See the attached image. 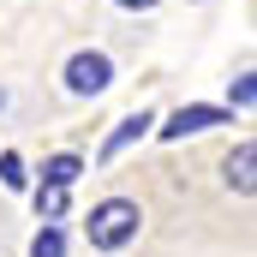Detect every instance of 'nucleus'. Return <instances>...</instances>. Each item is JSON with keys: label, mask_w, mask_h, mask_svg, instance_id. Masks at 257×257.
<instances>
[{"label": "nucleus", "mask_w": 257, "mask_h": 257, "mask_svg": "<svg viewBox=\"0 0 257 257\" xmlns=\"http://www.w3.org/2000/svg\"><path fill=\"white\" fill-rule=\"evenodd\" d=\"M138 221H144V209H138L132 197H102V203L90 209L84 233H90L96 251H126L132 239H138Z\"/></svg>", "instance_id": "1"}, {"label": "nucleus", "mask_w": 257, "mask_h": 257, "mask_svg": "<svg viewBox=\"0 0 257 257\" xmlns=\"http://www.w3.org/2000/svg\"><path fill=\"white\" fill-rule=\"evenodd\" d=\"M66 186H36V215H42V221H60L66 215Z\"/></svg>", "instance_id": "8"}, {"label": "nucleus", "mask_w": 257, "mask_h": 257, "mask_svg": "<svg viewBox=\"0 0 257 257\" xmlns=\"http://www.w3.org/2000/svg\"><path fill=\"white\" fill-rule=\"evenodd\" d=\"M78 174H84V162H78V156H48V162H42V186H66V192H72V186H78Z\"/></svg>", "instance_id": "4"}, {"label": "nucleus", "mask_w": 257, "mask_h": 257, "mask_svg": "<svg viewBox=\"0 0 257 257\" xmlns=\"http://www.w3.org/2000/svg\"><path fill=\"white\" fill-rule=\"evenodd\" d=\"M150 126H156L150 114H132V120H120V132H114V138L102 144V156L114 162V156H120V150H126V144H132V138H144V132H150Z\"/></svg>", "instance_id": "5"}, {"label": "nucleus", "mask_w": 257, "mask_h": 257, "mask_svg": "<svg viewBox=\"0 0 257 257\" xmlns=\"http://www.w3.org/2000/svg\"><path fill=\"white\" fill-rule=\"evenodd\" d=\"M251 96H257L251 78H239V84H233V108H251Z\"/></svg>", "instance_id": "10"}, {"label": "nucleus", "mask_w": 257, "mask_h": 257, "mask_svg": "<svg viewBox=\"0 0 257 257\" xmlns=\"http://www.w3.org/2000/svg\"><path fill=\"white\" fill-rule=\"evenodd\" d=\"M114 6H126V12H150L156 0H114Z\"/></svg>", "instance_id": "11"}, {"label": "nucleus", "mask_w": 257, "mask_h": 257, "mask_svg": "<svg viewBox=\"0 0 257 257\" xmlns=\"http://www.w3.org/2000/svg\"><path fill=\"white\" fill-rule=\"evenodd\" d=\"M108 84H114V60H108L102 48H84V54L66 60V90H72V96H102Z\"/></svg>", "instance_id": "2"}, {"label": "nucleus", "mask_w": 257, "mask_h": 257, "mask_svg": "<svg viewBox=\"0 0 257 257\" xmlns=\"http://www.w3.org/2000/svg\"><path fill=\"white\" fill-rule=\"evenodd\" d=\"M0 108H6V90H0Z\"/></svg>", "instance_id": "12"}, {"label": "nucleus", "mask_w": 257, "mask_h": 257, "mask_svg": "<svg viewBox=\"0 0 257 257\" xmlns=\"http://www.w3.org/2000/svg\"><path fill=\"white\" fill-rule=\"evenodd\" d=\"M30 257H66V233H60V221H42V233L30 239Z\"/></svg>", "instance_id": "7"}, {"label": "nucleus", "mask_w": 257, "mask_h": 257, "mask_svg": "<svg viewBox=\"0 0 257 257\" xmlns=\"http://www.w3.org/2000/svg\"><path fill=\"white\" fill-rule=\"evenodd\" d=\"M233 114L227 108H180L168 126H162V138H186V132H209V126H227Z\"/></svg>", "instance_id": "3"}, {"label": "nucleus", "mask_w": 257, "mask_h": 257, "mask_svg": "<svg viewBox=\"0 0 257 257\" xmlns=\"http://www.w3.org/2000/svg\"><path fill=\"white\" fill-rule=\"evenodd\" d=\"M0 186H6V192H24V186H30V174H24V162H18L12 150L0 156Z\"/></svg>", "instance_id": "9"}, {"label": "nucleus", "mask_w": 257, "mask_h": 257, "mask_svg": "<svg viewBox=\"0 0 257 257\" xmlns=\"http://www.w3.org/2000/svg\"><path fill=\"white\" fill-rule=\"evenodd\" d=\"M251 162H257L251 144H239V150H233V162H227V186H233V192H245V197H251Z\"/></svg>", "instance_id": "6"}]
</instances>
